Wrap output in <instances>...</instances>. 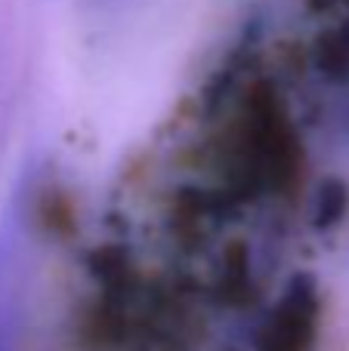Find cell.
<instances>
[{"label":"cell","instance_id":"cell-1","mask_svg":"<svg viewBox=\"0 0 349 351\" xmlns=\"http://www.w3.org/2000/svg\"><path fill=\"white\" fill-rule=\"evenodd\" d=\"M0 351H16V321H12V293L6 284V265L0 262Z\"/></svg>","mask_w":349,"mask_h":351}]
</instances>
